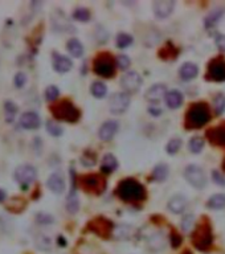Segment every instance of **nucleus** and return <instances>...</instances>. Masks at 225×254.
Instances as JSON below:
<instances>
[{"mask_svg":"<svg viewBox=\"0 0 225 254\" xmlns=\"http://www.w3.org/2000/svg\"><path fill=\"white\" fill-rule=\"evenodd\" d=\"M117 193L125 201H139L145 199V188L134 179H125L119 183Z\"/></svg>","mask_w":225,"mask_h":254,"instance_id":"1","label":"nucleus"},{"mask_svg":"<svg viewBox=\"0 0 225 254\" xmlns=\"http://www.w3.org/2000/svg\"><path fill=\"white\" fill-rule=\"evenodd\" d=\"M211 118L208 107L205 103H196L188 110L187 125L191 127H201L207 125Z\"/></svg>","mask_w":225,"mask_h":254,"instance_id":"2","label":"nucleus"},{"mask_svg":"<svg viewBox=\"0 0 225 254\" xmlns=\"http://www.w3.org/2000/svg\"><path fill=\"white\" fill-rule=\"evenodd\" d=\"M52 113H53V115L57 119H61V121H65V122L69 123L77 122L78 118H80V111H78V109L73 105L72 102L69 101L60 102L59 105H56L52 109Z\"/></svg>","mask_w":225,"mask_h":254,"instance_id":"3","label":"nucleus"},{"mask_svg":"<svg viewBox=\"0 0 225 254\" xmlns=\"http://www.w3.org/2000/svg\"><path fill=\"white\" fill-rule=\"evenodd\" d=\"M184 178L196 190H203L207 186V176L201 167L196 164H190L184 169Z\"/></svg>","mask_w":225,"mask_h":254,"instance_id":"4","label":"nucleus"},{"mask_svg":"<svg viewBox=\"0 0 225 254\" xmlns=\"http://www.w3.org/2000/svg\"><path fill=\"white\" fill-rule=\"evenodd\" d=\"M13 178L19 186L27 188L34 183V180L37 178V171L32 164H22L15 169Z\"/></svg>","mask_w":225,"mask_h":254,"instance_id":"5","label":"nucleus"},{"mask_svg":"<svg viewBox=\"0 0 225 254\" xmlns=\"http://www.w3.org/2000/svg\"><path fill=\"white\" fill-rule=\"evenodd\" d=\"M94 72L97 73L98 76L105 77V78H110L113 77L115 72V64L111 57L109 56H101L94 61Z\"/></svg>","mask_w":225,"mask_h":254,"instance_id":"6","label":"nucleus"},{"mask_svg":"<svg viewBox=\"0 0 225 254\" xmlns=\"http://www.w3.org/2000/svg\"><path fill=\"white\" fill-rule=\"evenodd\" d=\"M130 105V95L125 92L113 94V97L109 99V110L113 114H122L128 110Z\"/></svg>","mask_w":225,"mask_h":254,"instance_id":"7","label":"nucleus"},{"mask_svg":"<svg viewBox=\"0 0 225 254\" xmlns=\"http://www.w3.org/2000/svg\"><path fill=\"white\" fill-rule=\"evenodd\" d=\"M142 82H143L142 77H140L139 73L136 72L126 73V74L121 78V86H122L126 92H129V93L136 92V90L140 88Z\"/></svg>","mask_w":225,"mask_h":254,"instance_id":"8","label":"nucleus"},{"mask_svg":"<svg viewBox=\"0 0 225 254\" xmlns=\"http://www.w3.org/2000/svg\"><path fill=\"white\" fill-rule=\"evenodd\" d=\"M193 242L197 249H208L212 244V233L208 226H201L193 236Z\"/></svg>","mask_w":225,"mask_h":254,"instance_id":"9","label":"nucleus"},{"mask_svg":"<svg viewBox=\"0 0 225 254\" xmlns=\"http://www.w3.org/2000/svg\"><path fill=\"white\" fill-rule=\"evenodd\" d=\"M40 117L37 113L34 111H26L24 114H22L20 119H19V125L26 130H36L40 127Z\"/></svg>","mask_w":225,"mask_h":254,"instance_id":"10","label":"nucleus"},{"mask_svg":"<svg viewBox=\"0 0 225 254\" xmlns=\"http://www.w3.org/2000/svg\"><path fill=\"white\" fill-rule=\"evenodd\" d=\"M175 7L174 1H168V0H163V1H155L153 5L154 13L158 19H166L172 13Z\"/></svg>","mask_w":225,"mask_h":254,"instance_id":"11","label":"nucleus"},{"mask_svg":"<svg viewBox=\"0 0 225 254\" xmlns=\"http://www.w3.org/2000/svg\"><path fill=\"white\" fill-rule=\"evenodd\" d=\"M208 74L213 81H217V82L225 81V61L223 60L212 61L209 65Z\"/></svg>","mask_w":225,"mask_h":254,"instance_id":"12","label":"nucleus"},{"mask_svg":"<svg viewBox=\"0 0 225 254\" xmlns=\"http://www.w3.org/2000/svg\"><path fill=\"white\" fill-rule=\"evenodd\" d=\"M118 131V122L115 121H107L99 127V131H98V136L101 140H111L114 138V135Z\"/></svg>","mask_w":225,"mask_h":254,"instance_id":"13","label":"nucleus"},{"mask_svg":"<svg viewBox=\"0 0 225 254\" xmlns=\"http://www.w3.org/2000/svg\"><path fill=\"white\" fill-rule=\"evenodd\" d=\"M48 188L55 192V193H63L65 190V179L64 176L59 172H55L52 174L47 180Z\"/></svg>","mask_w":225,"mask_h":254,"instance_id":"14","label":"nucleus"},{"mask_svg":"<svg viewBox=\"0 0 225 254\" xmlns=\"http://www.w3.org/2000/svg\"><path fill=\"white\" fill-rule=\"evenodd\" d=\"M73 64L70 59L59 53H53V69L59 73H66L72 69Z\"/></svg>","mask_w":225,"mask_h":254,"instance_id":"15","label":"nucleus"},{"mask_svg":"<svg viewBox=\"0 0 225 254\" xmlns=\"http://www.w3.org/2000/svg\"><path fill=\"white\" fill-rule=\"evenodd\" d=\"M166 95L167 89L163 84L154 85V86H151V88L147 90V93H146V98H147L150 102H153V103L159 102L161 98H166Z\"/></svg>","mask_w":225,"mask_h":254,"instance_id":"16","label":"nucleus"},{"mask_svg":"<svg viewBox=\"0 0 225 254\" xmlns=\"http://www.w3.org/2000/svg\"><path fill=\"white\" fill-rule=\"evenodd\" d=\"M187 199L183 195H175L168 200V209L175 215H180L187 207Z\"/></svg>","mask_w":225,"mask_h":254,"instance_id":"17","label":"nucleus"},{"mask_svg":"<svg viewBox=\"0 0 225 254\" xmlns=\"http://www.w3.org/2000/svg\"><path fill=\"white\" fill-rule=\"evenodd\" d=\"M197 73H199V68H197V65L193 63H186L183 64L180 69H179V76L180 78L184 81H190L192 78H195L197 76Z\"/></svg>","mask_w":225,"mask_h":254,"instance_id":"18","label":"nucleus"},{"mask_svg":"<svg viewBox=\"0 0 225 254\" xmlns=\"http://www.w3.org/2000/svg\"><path fill=\"white\" fill-rule=\"evenodd\" d=\"M164 99H166V105L170 109H178L183 103V94L178 92V90H171V92L167 93Z\"/></svg>","mask_w":225,"mask_h":254,"instance_id":"19","label":"nucleus"},{"mask_svg":"<svg viewBox=\"0 0 225 254\" xmlns=\"http://www.w3.org/2000/svg\"><path fill=\"white\" fill-rule=\"evenodd\" d=\"M68 52L73 57H76V59H80L81 56L84 55V45L81 44L80 40H77V38H70L68 41Z\"/></svg>","mask_w":225,"mask_h":254,"instance_id":"20","label":"nucleus"},{"mask_svg":"<svg viewBox=\"0 0 225 254\" xmlns=\"http://www.w3.org/2000/svg\"><path fill=\"white\" fill-rule=\"evenodd\" d=\"M208 136L211 138L213 143L219 146H225V127H216L208 132Z\"/></svg>","mask_w":225,"mask_h":254,"instance_id":"21","label":"nucleus"},{"mask_svg":"<svg viewBox=\"0 0 225 254\" xmlns=\"http://www.w3.org/2000/svg\"><path fill=\"white\" fill-rule=\"evenodd\" d=\"M117 165H118V161H117L114 155H111V154H107L102 159V171L106 172V174L113 172L117 168Z\"/></svg>","mask_w":225,"mask_h":254,"instance_id":"22","label":"nucleus"},{"mask_svg":"<svg viewBox=\"0 0 225 254\" xmlns=\"http://www.w3.org/2000/svg\"><path fill=\"white\" fill-rule=\"evenodd\" d=\"M149 246L153 250H155V252H159V250L164 249V246H166V240L163 237V234H161V233L154 234L153 237L149 240Z\"/></svg>","mask_w":225,"mask_h":254,"instance_id":"23","label":"nucleus"},{"mask_svg":"<svg viewBox=\"0 0 225 254\" xmlns=\"http://www.w3.org/2000/svg\"><path fill=\"white\" fill-rule=\"evenodd\" d=\"M4 114H5V122L12 123L16 118L17 114V106L12 101L4 102Z\"/></svg>","mask_w":225,"mask_h":254,"instance_id":"24","label":"nucleus"},{"mask_svg":"<svg viewBox=\"0 0 225 254\" xmlns=\"http://www.w3.org/2000/svg\"><path fill=\"white\" fill-rule=\"evenodd\" d=\"M66 209H68L69 213H72V215L77 213L78 209H80V200L77 197V193L74 192V190L69 193L68 200H66Z\"/></svg>","mask_w":225,"mask_h":254,"instance_id":"25","label":"nucleus"},{"mask_svg":"<svg viewBox=\"0 0 225 254\" xmlns=\"http://www.w3.org/2000/svg\"><path fill=\"white\" fill-rule=\"evenodd\" d=\"M168 176V167L166 164H158L154 168L153 179L157 182H164Z\"/></svg>","mask_w":225,"mask_h":254,"instance_id":"26","label":"nucleus"},{"mask_svg":"<svg viewBox=\"0 0 225 254\" xmlns=\"http://www.w3.org/2000/svg\"><path fill=\"white\" fill-rule=\"evenodd\" d=\"M208 207L211 209H223L225 208V195L223 193H217L209 197Z\"/></svg>","mask_w":225,"mask_h":254,"instance_id":"27","label":"nucleus"},{"mask_svg":"<svg viewBox=\"0 0 225 254\" xmlns=\"http://www.w3.org/2000/svg\"><path fill=\"white\" fill-rule=\"evenodd\" d=\"M132 41H134V38H132L131 34L129 33H125V32H122V33H119L118 36H117V38H115V42H117V47L118 48H128L130 47L132 44Z\"/></svg>","mask_w":225,"mask_h":254,"instance_id":"28","label":"nucleus"},{"mask_svg":"<svg viewBox=\"0 0 225 254\" xmlns=\"http://www.w3.org/2000/svg\"><path fill=\"white\" fill-rule=\"evenodd\" d=\"M204 147V140L199 136H195V138H192L190 142H188V148H190V151L193 154H199L201 153V150Z\"/></svg>","mask_w":225,"mask_h":254,"instance_id":"29","label":"nucleus"},{"mask_svg":"<svg viewBox=\"0 0 225 254\" xmlns=\"http://www.w3.org/2000/svg\"><path fill=\"white\" fill-rule=\"evenodd\" d=\"M107 93V89L105 84H102V82H94L92 85V94H93L96 98H103L106 95Z\"/></svg>","mask_w":225,"mask_h":254,"instance_id":"30","label":"nucleus"},{"mask_svg":"<svg viewBox=\"0 0 225 254\" xmlns=\"http://www.w3.org/2000/svg\"><path fill=\"white\" fill-rule=\"evenodd\" d=\"M36 245H37L38 249L41 250H49L52 246L51 238L44 236V234H40L37 238H36Z\"/></svg>","mask_w":225,"mask_h":254,"instance_id":"31","label":"nucleus"},{"mask_svg":"<svg viewBox=\"0 0 225 254\" xmlns=\"http://www.w3.org/2000/svg\"><path fill=\"white\" fill-rule=\"evenodd\" d=\"M47 131L51 134L52 136H60L63 135V128L60 125L55 122V121H48L47 122Z\"/></svg>","mask_w":225,"mask_h":254,"instance_id":"32","label":"nucleus"},{"mask_svg":"<svg viewBox=\"0 0 225 254\" xmlns=\"http://www.w3.org/2000/svg\"><path fill=\"white\" fill-rule=\"evenodd\" d=\"M182 147V140L178 139V138H174V139H171L168 143H167V154H170V155H174L176 154L180 150Z\"/></svg>","mask_w":225,"mask_h":254,"instance_id":"33","label":"nucleus"},{"mask_svg":"<svg viewBox=\"0 0 225 254\" xmlns=\"http://www.w3.org/2000/svg\"><path fill=\"white\" fill-rule=\"evenodd\" d=\"M73 17L78 21H88L90 19V12L86 8H77L73 12Z\"/></svg>","mask_w":225,"mask_h":254,"instance_id":"34","label":"nucleus"},{"mask_svg":"<svg viewBox=\"0 0 225 254\" xmlns=\"http://www.w3.org/2000/svg\"><path fill=\"white\" fill-rule=\"evenodd\" d=\"M60 95V90L57 89V86L55 85H51V86H48L47 90H45V98H47V101L52 102L57 99V97Z\"/></svg>","mask_w":225,"mask_h":254,"instance_id":"35","label":"nucleus"},{"mask_svg":"<svg viewBox=\"0 0 225 254\" xmlns=\"http://www.w3.org/2000/svg\"><path fill=\"white\" fill-rule=\"evenodd\" d=\"M98 184H99V178L96 176V175H88L86 178H84V186L88 187V188H97Z\"/></svg>","mask_w":225,"mask_h":254,"instance_id":"36","label":"nucleus"},{"mask_svg":"<svg viewBox=\"0 0 225 254\" xmlns=\"http://www.w3.org/2000/svg\"><path fill=\"white\" fill-rule=\"evenodd\" d=\"M213 109L217 114H221L225 110V97L224 95H217L213 102Z\"/></svg>","mask_w":225,"mask_h":254,"instance_id":"37","label":"nucleus"},{"mask_svg":"<svg viewBox=\"0 0 225 254\" xmlns=\"http://www.w3.org/2000/svg\"><path fill=\"white\" fill-rule=\"evenodd\" d=\"M27 82V76L23 72H19L15 74V78H13V84L16 86L17 89H22L23 86L26 85Z\"/></svg>","mask_w":225,"mask_h":254,"instance_id":"38","label":"nucleus"},{"mask_svg":"<svg viewBox=\"0 0 225 254\" xmlns=\"http://www.w3.org/2000/svg\"><path fill=\"white\" fill-rule=\"evenodd\" d=\"M36 221H37L40 225H51L53 222V217L48 213H38L36 216Z\"/></svg>","mask_w":225,"mask_h":254,"instance_id":"39","label":"nucleus"},{"mask_svg":"<svg viewBox=\"0 0 225 254\" xmlns=\"http://www.w3.org/2000/svg\"><path fill=\"white\" fill-rule=\"evenodd\" d=\"M115 63H117L119 69H124L125 70V69H128L129 66H130V63H131V61H130V59H129L126 55H119L118 57H117V61H115Z\"/></svg>","mask_w":225,"mask_h":254,"instance_id":"40","label":"nucleus"},{"mask_svg":"<svg viewBox=\"0 0 225 254\" xmlns=\"http://www.w3.org/2000/svg\"><path fill=\"white\" fill-rule=\"evenodd\" d=\"M221 15H223L221 9H220V11H215V12H211V15H209V16L205 19V26L211 27V26H213V24H216V21L220 19Z\"/></svg>","mask_w":225,"mask_h":254,"instance_id":"41","label":"nucleus"},{"mask_svg":"<svg viewBox=\"0 0 225 254\" xmlns=\"http://www.w3.org/2000/svg\"><path fill=\"white\" fill-rule=\"evenodd\" d=\"M193 220H195V217L192 216V215H188V216L184 217V219H183V221H182V229H183V230L188 232V230L191 229Z\"/></svg>","mask_w":225,"mask_h":254,"instance_id":"42","label":"nucleus"},{"mask_svg":"<svg viewBox=\"0 0 225 254\" xmlns=\"http://www.w3.org/2000/svg\"><path fill=\"white\" fill-rule=\"evenodd\" d=\"M212 179H213V182L216 183V184H219V186H221V187L225 186V178H224V175L221 174L220 171H213Z\"/></svg>","mask_w":225,"mask_h":254,"instance_id":"43","label":"nucleus"},{"mask_svg":"<svg viewBox=\"0 0 225 254\" xmlns=\"http://www.w3.org/2000/svg\"><path fill=\"white\" fill-rule=\"evenodd\" d=\"M216 45L219 47V49L223 52H225V34H219L216 37Z\"/></svg>","mask_w":225,"mask_h":254,"instance_id":"44","label":"nucleus"},{"mask_svg":"<svg viewBox=\"0 0 225 254\" xmlns=\"http://www.w3.org/2000/svg\"><path fill=\"white\" fill-rule=\"evenodd\" d=\"M5 197H7V195H5V192L3 190H0V203H3L5 200Z\"/></svg>","mask_w":225,"mask_h":254,"instance_id":"45","label":"nucleus"}]
</instances>
